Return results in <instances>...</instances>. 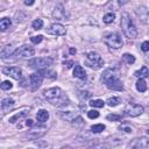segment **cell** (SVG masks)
<instances>
[{"instance_id": "cell-1", "label": "cell", "mask_w": 149, "mask_h": 149, "mask_svg": "<svg viewBox=\"0 0 149 149\" xmlns=\"http://www.w3.org/2000/svg\"><path fill=\"white\" fill-rule=\"evenodd\" d=\"M43 97L47 99L48 102H50L54 106H65L70 102L66 93L57 86L45 90L43 92Z\"/></svg>"}, {"instance_id": "cell-2", "label": "cell", "mask_w": 149, "mask_h": 149, "mask_svg": "<svg viewBox=\"0 0 149 149\" xmlns=\"http://www.w3.org/2000/svg\"><path fill=\"white\" fill-rule=\"evenodd\" d=\"M121 28H122V31L123 34L130 38V40H134L137 37V28L136 26L134 24L133 20L130 19L129 14L128 13H123L121 15Z\"/></svg>"}, {"instance_id": "cell-3", "label": "cell", "mask_w": 149, "mask_h": 149, "mask_svg": "<svg viewBox=\"0 0 149 149\" xmlns=\"http://www.w3.org/2000/svg\"><path fill=\"white\" fill-rule=\"evenodd\" d=\"M85 65L93 69V70H98L100 68H102L104 65V59L101 58V56L98 52L94 51H90L86 54L85 57Z\"/></svg>"}, {"instance_id": "cell-4", "label": "cell", "mask_w": 149, "mask_h": 149, "mask_svg": "<svg viewBox=\"0 0 149 149\" xmlns=\"http://www.w3.org/2000/svg\"><path fill=\"white\" fill-rule=\"evenodd\" d=\"M52 58L50 57H36L30 61H28V65L36 70H44L48 69L52 64Z\"/></svg>"}, {"instance_id": "cell-5", "label": "cell", "mask_w": 149, "mask_h": 149, "mask_svg": "<svg viewBox=\"0 0 149 149\" xmlns=\"http://www.w3.org/2000/svg\"><path fill=\"white\" fill-rule=\"evenodd\" d=\"M105 43L112 49H120L123 44V41L118 33H111V34L106 35Z\"/></svg>"}, {"instance_id": "cell-6", "label": "cell", "mask_w": 149, "mask_h": 149, "mask_svg": "<svg viewBox=\"0 0 149 149\" xmlns=\"http://www.w3.org/2000/svg\"><path fill=\"white\" fill-rule=\"evenodd\" d=\"M34 54H35L34 49H33L31 47H29V45H26V44H24V45L20 47L19 49H16V50L14 51L13 56H14L15 58L22 59V58H29V57L34 56Z\"/></svg>"}, {"instance_id": "cell-7", "label": "cell", "mask_w": 149, "mask_h": 149, "mask_svg": "<svg viewBox=\"0 0 149 149\" xmlns=\"http://www.w3.org/2000/svg\"><path fill=\"white\" fill-rule=\"evenodd\" d=\"M143 111H144L143 106L137 105V104H129L125 108V114L130 116V118H136V116L141 115L143 113Z\"/></svg>"}, {"instance_id": "cell-8", "label": "cell", "mask_w": 149, "mask_h": 149, "mask_svg": "<svg viewBox=\"0 0 149 149\" xmlns=\"http://www.w3.org/2000/svg\"><path fill=\"white\" fill-rule=\"evenodd\" d=\"M47 133V127L43 126V125H37L35 127H33L29 132H28V137L31 139V140H37L40 139L41 136H43L44 134Z\"/></svg>"}, {"instance_id": "cell-9", "label": "cell", "mask_w": 149, "mask_h": 149, "mask_svg": "<svg viewBox=\"0 0 149 149\" xmlns=\"http://www.w3.org/2000/svg\"><path fill=\"white\" fill-rule=\"evenodd\" d=\"M3 74H7L16 80H20L22 78V70L19 66H5L2 69Z\"/></svg>"}, {"instance_id": "cell-10", "label": "cell", "mask_w": 149, "mask_h": 149, "mask_svg": "<svg viewBox=\"0 0 149 149\" xmlns=\"http://www.w3.org/2000/svg\"><path fill=\"white\" fill-rule=\"evenodd\" d=\"M115 78H119V70L115 69V68H108V69H106V70L102 72L100 80H101L104 84H106V83H108L109 80L115 79Z\"/></svg>"}, {"instance_id": "cell-11", "label": "cell", "mask_w": 149, "mask_h": 149, "mask_svg": "<svg viewBox=\"0 0 149 149\" xmlns=\"http://www.w3.org/2000/svg\"><path fill=\"white\" fill-rule=\"evenodd\" d=\"M43 77L44 74L42 72H35V73H31L29 76V84L33 88H38L43 81Z\"/></svg>"}, {"instance_id": "cell-12", "label": "cell", "mask_w": 149, "mask_h": 149, "mask_svg": "<svg viewBox=\"0 0 149 149\" xmlns=\"http://www.w3.org/2000/svg\"><path fill=\"white\" fill-rule=\"evenodd\" d=\"M48 33L51 34V35H55V36H64L66 34V29L63 24L61 23H52L49 29H48Z\"/></svg>"}, {"instance_id": "cell-13", "label": "cell", "mask_w": 149, "mask_h": 149, "mask_svg": "<svg viewBox=\"0 0 149 149\" xmlns=\"http://www.w3.org/2000/svg\"><path fill=\"white\" fill-rule=\"evenodd\" d=\"M52 17L56 20V21H64V20H68V16L65 14V9L63 7V5H57L52 12Z\"/></svg>"}, {"instance_id": "cell-14", "label": "cell", "mask_w": 149, "mask_h": 149, "mask_svg": "<svg viewBox=\"0 0 149 149\" xmlns=\"http://www.w3.org/2000/svg\"><path fill=\"white\" fill-rule=\"evenodd\" d=\"M132 148H137V149H142V148H149V137H137L134 139L130 144Z\"/></svg>"}, {"instance_id": "cell-15", "label": "cell", "mask_w": 149, "mask_h": 149, "mask_svg": "<svg viewBox=\"0 0 149 149\" xmlns=\"http://www.w3.org/2000/svg\"><path fill=\"white\" fill-rule=\"evenodd\" d=\"M58 116L65 121H73L77 116H78V112L76 111H59L58 112Z\"/></svg>"}, {"instance_id": "cell-16", "label": "cell", "mask_w": 149, "mask_h": 149, "mask_svg": "<svg viewBox=\"0 0 149 149\" xmlns=\"http://www.w3.org/2000/svg\"><path fill=\"white\" fill-rule=\"evenodd\" d=\"M105 85H106L108 88H111V90H116V91H121V90H123V85H122V83L120 81L119 78L112 79V80H109L108 83H106Z\"/></svg>"}, {"instance_id": "cell-17", "label": "cell", "mask_w": 149, "mask_h": 149, "mask_svg": "<svg viewBox=\"0 0 149 149\" xmlns=\"http://www.w3.org/2000/svg\"><path fill=\"white\" fill-rule=\"evenodd\" d=\"M73 77L78 78V79H85L86 78V72L83 69L81 65H76L73 69Z\"/></svg>"}, {"instance_id": "cell-18", "label": "cell", "mask_w": 149, "mask_h": 149, "mask_svg": "<svg viewBox=\"0 0 149 149\" xmlns=\"http://www.w3.org/2000/svg\"><path fill=\"white\" fill-rule=\"evenodd\" d=\"M13 106H14V100L12 98H5V99H2V101H1V109H2L3 113L6 111H9Z\"/></svg>"}, {"instance_id": "cell-19", "label": "cell", "mask_w": 149, "mask_h": 149, "mask_svg": "<svg viewBox=\"0 0 149 149\" xmlns=\"http://www.w3.org/2000/svg\"><path fill=\"white\" fill-rule=\"evenodd\" d=\"M13 54H14V49H13V45L8 44V45H5V47H2V49H1V58H2V59L7 58L8 56H13Z\"/></svg>"}, {"instance_id": "cell-20", "label": "cell", "mask_w": 149, "mask_h": 149, "mask_svg": "<svg viewBox=\"0 0 149 149\" xmlns=\"http://www.w3.org/2000/svg\"><path fill=\"white\" fill-rule=\"evenodd\" d=\"M36 119L37 121L40 122H45L48 119H49V112L47 109H40L37 113H36Z\"/></svg>"}, {"instance_id": "cell-21", "label": "cell", "mask_w": 149, "mask_h": 149, "mask_svg": "<svg viewBox=\"0 0 149 149\" xmlns=\"http://www.w3.org/2000/svg\"><path fill=\"white\" fill-rule=\"evenodd\" d=\"M27 114H28V111H27V109H26V111H21V112H19V113H15L13 116L9 118V122H10V123H14V122L19 121L20 119L24 118Z\"/></svg>"}, {"instance_id": "cell-22", "label": "cell", "mask_w": 149, "mask_h": 149, "mask_svg": "<svg viewBox=\"0 0 149 149\" xmlns=\"http://www.w3.org/2000/svg\"><path fill=\"white\" fill-rule=\"evenodd\" d=\"M137 78H146V77H149V69L147 68V66H142L140 70H137V71H135V73H134Z\"/></svg>"}, {"instance_id": "cell-23", "label": "cell", "mask_w": 149, "mask_h": 149, "mask_svg": "<svg viewBox=\"0 0 149 149\" xmlns=\"http://www.w3.org/2000/svg\"><path fill=\"white\" fill-rule=\"evenodd\" d=\"M10 24H12L10 19H8V17H2V19L0 20V29H1V31L7 30V29L10 27Z\"/></svg>"}, {"instance_id": "cell-24", "label": "cell", "mask_w": 149, "mask_h": 149, "mask_svg": "<svg viewBox=\"0 0 149 149\" xmlns=\"http://www.w3.org/2000/svg\"><path fill=\"white\" fill-rule=\"evenodd\" d=\"M136 90L139 92H146L147 91V83L143 78H139V80L136 81Z\"/></svg>"}, {"instance_id": "cell-25", "label": "cell", "mask_w": 149, "mask_h": 149, "mask_svg": "<svg viewBox=\"0 0 149 149\" xmlns=\"http://www.w3.org/2000/svg\"><path fill=\"white\" fill-rule=\"evenodd\" d=\"M120 102H121V99H120V98H118V97L108 98V99H107V101H106V104H107L109 107H115V106H118Z\"/></svg>"}, {"instance_id": "cell-26", "label": "cell", "mask_w": 149, "mask_h": 149, "mask_svg": "<svg viewBox=\"0 0 149 149\" xmlns=\"http://www.w3.org/2000/svg\"><path fill=\"white\" fill-rule=\"evenodd\" d=\"M105 125H102V123H97V125H92L91 126V132L92 133H101V132H104L105 130Z\"/></svg>"}, {"instance_id": "cell-27", "label": "cell", "mask_w": 149, "mask_h": 149, "mask_svg": "<svg viewBox=\"0 0 149 149\" xmlns=\"http://www.w3.org/2000/svg\"><path fill=\"white\" fill-rule=\"evenodd\" d=\"M115 20V14L114 13H107V14H105L104 15V17H102V21L105 22V23H107V24H109V23H112L113 21Z\"/></svg>"}, {"instance_id": "cell-28", "label": "cell", "mask_w": 149, "mask_h": 149, "mask_svg": "<svg viewBox=\"0 0 149 149\" xmlns=\"http://www.w3.org/2000/svg\"><path fill=\"white\" fill-rule=\"evenodd\" d=\"M88 104H90V106H92L94 108H101V107H104L105 101H102L100 99H94V100H91Z\"/></svg>"}, {"instance_id": "cell-29", "label": "cell", "mask_w": 149, "mask_h": 149, "mask_svg": "<svg viewBox=\"0 0 149 149\" xmlns=\"http://www.w3.org/2000/svg\"><path fill=\"white\" fill-rule=\"evenodd\" d=\"M119 130L120 132H123V133H127V134H130L133 132V127L128 123H122L119 126Z\"/></svg>"}, {"instance_id": "cell-30", "label": "cell", "mask_w": 149, "mask_h": 149, "mask_svg": "<svg viewBox=\"0 0 149 149\" xmlns=\"http://www.w3.org/2000/svg\"><path fill=\"white\" fill-rule=\"evenodd\" d=\"M122 58H123V61H125L127 64H133V63L135 62V57H134L132 54H123Z\"/></svg>"}, {"instance_id": "cell-31", "label": "cell", "mask_w": 149, "mask_h": 149, "mask_svg": "<svg viewBox=\"0 0 149 149\" xmlns=\"http://www.w3.org/2000/svg\"><path fill=\"white\" fill-rule=\"evenodd\" d=\"M31 26H33V28H34V29L38 30V29H41V28L43 27V20H42V19H36V20H34V21H33Z\"/></svg>"}, {"instance_id": "cell-32", "label": "cell", "mask_w": 149, "mask_h": 149, "mask_svg": "<svg viewBox=\"0 0 149 149\" xmlns=\"http://www.w3.org/2000/svg\"><path fill=\"white\" fill-rule=\"evenodd\" d=\"M121 118H122V116H121L120 114H108V115L106 116V119L109 120V121H120Z\"/></svg>"}, {"instance_id": "cell-33", "label": "cell", "mask_w": 149, "mask_h": 149, "mask_svg": "<svg viewBox=\"0 0 149 149\" xmlns=\"http://www.w3.org/2000/svg\"><path fill=\"white\" fill-rule=\"evenodd\" d=\"M12 86H13V84H12L9 80H3V81H2V84H1V88H2L3 91L10 90V88H12Z\"/></svg>"}, {"instance_id": "cell-34", "label": "cell", "mask_w": 149, "mask_h": 149, "mask_svg": "<svg viewBox=\"0 0 149 149\" xmlns=\"http://www.w3.org/2000/svg\"><path fill=\"white\" fill-rule=\"evenodd\" d=\"M87 116H88L90 119H97V118L99 116V112L95 111V109H91V111L87 112Z\"/></svg>"}, {"instance_id": "cell-35", "label": "cell", "mask_w": 149, "mask_h": 149, "mask_svg": "<svg viewBox=\"0 0 149 149\" xmlns=\"http://www.w3.org/2000/svg\"><path fill=\"white\" fill-rule=\"evenodd\" d=\"M42 40H43V36H42V35H37V36H31V37H30V41H31L34 44L40 43Z\"/></svg>"}, {"instance_id": "cell-36", "label": "cell", "mask_w": 149, "mask_h": 149, "mask_svg": "<svg viewBox=\"0 0 149 149\" xmlns=\"http://www.w3.org/2000/svg\"><path fill=\"white\" fill-rule=\"evenodd\" d=\"M72 123H73L74 126H81V125H84V120L78 115V116L72 121Z\"/></svg>"}, {"instance_id": "cell-37", "label": "cell", "mask_w": 149, "mask_h": 149, "mask_svg": "<svg viewBox=\"0 0 149 149\" xmlns=\"http://www.w3.org/2000/svg\"><path fill=\"white\" fill-rule=\"evenodd\" d=\"M141 49H142L144 52H148V51H149V41H144V42L141 44Z\"/></svg>"}, {"instance_id": "cell-38", "label": "cell", "mask_w": 149, "mask_h": 149, "mask_svg": "<svg viewBox=\"0 0 149 149\" xmlns=\"http://www.w3.org/2000/svg\"><path fill=\"white\" fill-rule=\"evenodd\" d=\"M79 97H80L81 99H87V98L90 97V93H88L87 91H80V92H79Z\"/></svg>"}, {"instance_id": "cell-39", "label": "cell", "mask_w": 149, "mask_h": 149, "mask_svg": "<svg viewBox=\"0 0 149 149\" xmlns=\"http://www.w3.org/2000/svg\"><path fill=\"white\" fill-rule=\"evenodd\" d=\"M23 2H24V5H26V6H31V5H34L35 0H24Z\"/></svg>"}, {"instance_id": "cell-40", "label": "cell", "mask_w": 149, "mask_h": 149, "mask_svg": "<svg viewBox=\"0 0 149 149\" xmlns=\"http://www.w3.org/2000/svg\"><path fill=\"white\" fill-rule=\"evenodd\" d=\"M128 1H130V0H118V2H119L120 5H125V3H127Z\"/></svg>"}, {"instance_id": "cell-41", "label": "cell", "mask_w": 149, "mask_h": 149, "mask_svg": "<svg viewBox=\"0 0 149 149\" xmlns=\"http://www.w3.org/2000/svg\"><path fill=\"white\" fill-rule=\"evenodd\" d=\"M26 125H27V126H31V125H33V120H30V119H28V120L26 121Z\"/></svg>"}, {"instance_id": "cell-42", "label": "cell", "mask_w": 149, "mask_h": 149, "mask_svg": "<svg viewBox=\"0 0 149 149\" xmlns=\"http://www.w3.org/2000/svg\"><path fill=\"white\" fill-rule=\"evenodd\" d=\"M72 64H73V62H68V63H66V68H71Z\"/></svg>"}, {"instance_id": "cell-43", "label": "cell", "mask_w": 149, "mask_h": 149, "mask_svg": "<svg viewBox=\"0 0 149 149\" xmlns=\"http://www.w3.org/2000/svg\"><path fill=\"white\" fill-rule=\"evenodd\" d=\"M70 52L71 54H76V49H70Z\"/></svg>"}, {"instance_id": "cell-44", "label": "cell", "mask_w": 149, "mask_h": 149, "mask_svg": "<svg viewBox=\"0 0 149 149\" xmlns=\"http://www.w3.org/2000/svg\"><path fill=\"white\" fill-rule=\"evenodd\" d=\"M79 1H84V0H79Z\"/></svg>"}]
</instances>
